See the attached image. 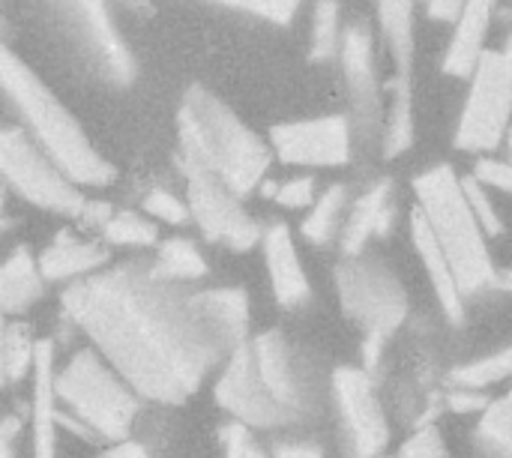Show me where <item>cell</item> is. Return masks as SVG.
<instances>
[{
  "mask_svg": "<svg viewBox=\"0 0 512 458\" xmlns=\"http://www.w3.org/2000/svg\"><path fill=\"white\" fill-rule=\"evenodd\" d=\"M63 312L141 399L180 405L234 351L204 312L201 291L123 264L75 279Z\"/></svg>",
  "mask_w": 512,
  "mask_h": 458,
  "instance_id": "cell-1",
  "label": "cell"
},
{
  "mask_svg": "<svg viewBox=\"0 0 512 458\" xmlns=\"http://www.w3.org/2000/svg\"><path fill=\"white\" fill-rule=\"evenodd\" d=\"M213 396L243 426L273 432L309 423L318 414L321 387L288 336L267 330L228 354Z\"/></svg>",
  "mask_w": 512,
  "mask_h": 458,
  "instance_id": "cell-2",
  "label": "cell"
},
{
  "mask_svg": "<svg viewBox=\"0 0 512 458\" xmlns=\"http://www.w3.org/2000/svg\"><path fill=\"white\" fill-rule=\"evenodd\" d=\"M180 159L222 177L237 195H249L261 186L273 147L264 144L219 96L204 87H189L180 111Z\"/></svg>",
  "mask_w": 512,
  "mask_h": 458,
  "instance_id": "cell-3",
  "label": "cell"
},
{
  "mask_svg": "<svg viewBox=\"0 0 512 458\" xmlns=\"http://www.w3.org/2000/svg\"><path fill=\"white\" fill-rule=\"evenodd\" d=\"M6 99L15 105L18 117L36 138V144L78 183V186H108L117 171L114 165L90 144L81 123L69 108L42 84V78L9 48L0 60Z\"/></svg>",
  "mask_w": 512,
  "mask_h": 458,
  "instance_id": "cell-4",
  "label": "cell"
},
{
  "mask_svg": "<svg viewBox=\"0 0 512 458\" xmlns=\"http://www.w3.org/2000/svg\"><path fill=\"white\" fill-rule=\"evenodd\" d=\"M414 195L417 210L426 216L432 234L438 237L441 249L447 252L456 270L462 294L474 297L489 285L501 282L486 246L489 231L471 207L465 177H459L450 165H432L423 174H417Z\"/></svg>",
  "mask_w": 512,
  "mask_h": 458,
  "instance_id": "cell-5",
  "label": "cell"
},
{
  "mask_svg": "<svg viewBox=\"0 0 512 458\" xmlns=\"http://www.w3.org/2000/svg\"><path fill=\"white\" fill-rule=\"evenodd\" d=\"M57 399L66 414L57 411V426H66L84 441L120 444L129 441L141 396L132 384L93 348L78 351L57 375Z\"/></svg>",
  "mask_w": 512,
  "mask_h": 458,
  "instance_id": "cell-6",
  "label": "cell"
},
{
  "mask_svg": "<svg viewBox=\"0 0 512 458\" xmlns=\"http://www.w3.org/2000/svg\"><path fill=\"white\" fill-rule=\"evenodd\" d=\"M336 291L345 315L363 330L366 369L378 363L384 342L402 327L408 315V294L387 264L369 255H345L336 267Z\"/></svg>",
  "mask_w": 512,
  "mask_h": 458,
  "instance_id": "cell-7",
  "label": "cell"
},
{
  "mask_svg": "<svg viewBox=\"0 0 512 458\" xmlns=\"http://www.w3.org/2000/svg\"><path fill=\"white\" fill-rule=\"evenodd\" d=\"M512 117V39L504 48H486L471 72V90L456 126V147L465 153H492L504 144Z\"/></svg>",
  "mask_w": 512,
  "mask_h": 458,
  "instance_id": "cell-8",
  "label": "cell"
},
{
  "mask_svg": "<svg viewBox=\"0 0 512 458\" xmlns=\"http://www.w3.org/2000/svg\"><path fill=\"white\" fill-rule=\"evenodd\" d=\"M0 165L6 186L15 189L27 204L78 219L87 198L78 192V183L36 144V138L18 126H6L0 135Z\"/></svg>",
  "mask_w": 512,
  "mask_h": 458,
  "instance_id": "cell-9",
  "label": "cell"
},
{
  "mask_svg": "<svg viewBox=\"0 0 512 458\" xmlns=\"http://www.w3.org/2000/svg\"><path fill=\"white\" fill-rule=\"evenodd\" d=\"M378 27L396 66L384 126V156L396 159L414 144V0H378Z\"/></svg>",
  "mask_w": 512,
  "mask_h": 458,
  "instance_id": "cell-10",
  "label": "cell"
},
{
  "mask_svg": "<svg viewBox=\"0 0 512 458\" xmlns=\"http://www.w3.org/2000/svg\"><path fill=\"white\" fill-rule=\"evenodd\" d=\"M183 171L189 177L186 201L192 219L210 243H222L231 252H249L264 240L261 222L246 213V207L240 204L243 195H237L222 177L195 165H183Z\"/></svg>",
  "mask_w": 512,
  "mask_h": 458,
  "instance_id": "cell-11",
  "label": "cell"
},
{
  "mask_svg": "<svg viewBox=\"0 0 512 458\" xmlns=\"http://www.w3.org/2000/svg\"><path fill=\"white\" fill-rule=\"evenodd\" d=\"M333 402L342 420L345 447L351 458H378L387 450L390 429L384 408L375 396L369 369L342 366L333 372Z\"/></svg>",
  "mask_w": 512,
  "mask_h": 458,
  "instance_id": "cell-12",
  "label": "cell"
},
{
  "mask_svg": "<svg viewBox=\"0 0 512 458\" xmlns=\"http://www.w3.org/2000/svg\"><path fill=\"white\" fill-rule=\"evenodd\" d=\"M63 15V24L75 33V42L93 60L102 78L111 84H129L135 78V60L126 48L105 0H51Z\"/></svg>",
  "mask_w": 512,
  "mask_h": 458,
  "instance_id": "cell-13",
  "label": "cell"
},
{
  "mask_svg": "<svg viewBox=\"0 0 512 458\" xmlns=\"http://www.w3.org/2000/svg\"><path fill=\"white\" fill-rule=\"evenodd\" d=\"M270 147L279 162L297 168H339L351 159V120L345 114L276 123Z\"/></svg>",
  "mask_w": 512,
  "mask_h": 458,
  "instance_id": "cell-14",
  "label": "cell"
},
{
  "mask_svg": "<svg viewBox=\"0 0 512 458\" xmlns=\"http://www.w3.org/2000/svg\"><path fill=\"white\" fill-rule=\"evenodd\" d=\"M339 63L360 129L366 135H375V129H381L384 120V105H381V81L375 66V39L366 24H354L345 30Z\"/></svg>",
  "mask_w": 512,
  "mask_h": 458,
  "instance_id": "cell-15",
  "label": "cell"
},
{
  "mask_svg": "<svg viewBox=\"0 0 512 458\" xmlns=\"http://www.w3.org/2000/svg\"><path fill=\"white\" fill-rule=\"evenodd\" d=\"M264 261H267V270H270V285H273V294H276V303L282 309H297L309 300L312 294V285L306 279V270H303V261L297 255V246H294V237L288 231L285 222H270L264 228Z\"/></svg>",
  "mask_w": 512,
  "mask_h": 458,
  "instance_id": "cell-16",
  "label": "cell"
},
{
  "mask_svg": "<svg viewBox=\"0 0 512 458\" xmlns=\"http://www.w3.org/2000/svg\"><path fill=\"white\" fill-rule=\"evenodd\" d=\"M411 240L417 246V255L423 261V270L438 294V303L444 309V315L453 321V324H462L465 321V294H462V285L456 279V270L447 258V252L441 249L438 237L432 234L426 216L420 210L411 213Z\"/></svg>",
  "mask_w": 512,
  "mask_h": 458,
  "instance_id": "cell-17",
  "label": "cell"
},
{
  "mask_svg": "<svg viewBox=\"0 0 512 458\" xmlns=\"http://www.w3.org/2000/svg\"><path fill=\"white\" fill-rule=\"evenodd\" d=\"M498 0H465L462 15L456 18V33L444 54V72L465 78L474 72L477 60L486 51V36L495 18Z\"/></svg>",
  "mask_w": 512,
  "mask_h": 458,
  "instance_id": "cell-18",
  "label": "cell"
},
{
  "mask_svg": "<svg viewBox=\"0 0 512 458\" xmlns=\"http://www.w3.org/2000/svg\"><path fill=\"white\" fill-rule=\"evenodd\" d=\"M57 375H54V345L39 339L33 363V458L57 456Z\"/></svg>",
  "mask_w": 512,
  "mask_h": 458,
  "instance_id": "cell-19",
  "label": "cell"
},
{
  "mask_svg": "<svg viewBox=\"0 0 512 458\" xmlns=\"http://www.w3.org/2000/svg\"><path fill=\"white\" fill-rule=\"evenodd\" d=\"M393 222V201H390V183L381 180L369 186L357 204L351 207L345 228H342V252L345 255H360L372 237H381L390 231Z\"/></svg>",
  "mask_w": 512,
  "mask_h": 458,
  "instance_id": "cell-20",
  "label": "cell"
},
{
  "mask_svg": "<svg viewBox=\"0 0 512 458\" xmlns=\"http://www.w3.org/2000/svg\"><path fill=\"white\" fill-rule=\"evenodd\" d=\"M108 264V249L99 243L78 240L69 231H60L54 243L39 255L42 276L48 282H63V279H84Z\"/></svg>",
  "mask_w": 512,
  "mask_h": 458,
  "instance_id": "cell-21",
  "label": "cell"
},
{
  "mask_svg": "<svg viewBox=\"0 0 512 458\" xmlns=\"http://www.w3.org/2000/svg\"><path fill=\"white\" fill-rule=\"evenodd\" d=\"M45 282L48 279L42 276V267H39V261H33L27 246L12 249V255L6 258V264L0 270L3 315H18V312H27L33 303H39Z\"/></svg>",
  "mask_w": 512,
  "mask_h": 458,
  "instance_id": "cell-22",
  "label": "cell"
},
{
  "mask_svg": "<svg viewBox=\"0 0 512 458\" xmlns=\"http://www.w3.org/2000/svg\"><path fill=\"white\" fill-rule=\"evenodd\" d=\"M345 201H348V189H345L342 183L327 186V189L315 198L309 216H306L303 225H300L303 237H306L309 243H315V246H327V243L336 237V231L345 228V219H342V216H345Z\"/></svg>",
  "mask_w": 512,
  "mask_h": 458,
  "instance_id": "cell-23",
  "label": "cell"
},
{
  "mask_svg": "<svg viewBox=\"0 0 512 458\" xmlns=\"http://www.w3.org/2000/svg\"><path fill=\"white\" fill-rule=\"evenodd\" d=\"M153 270L162 279L186 285V282H198V279L207 276V261H204V255L198 252V246L192 240L171 237V240L159 243L156 258H153Z\"/></svg>",
  "mask_w": 512,
  "mask_h": 458,
  "instance_id": "cell-24",
  "label": "cell"
},
{
  "mask_svg": "<svg viewBox=\"0 0 512 458\" xmlns=\"http://www.w3.org/2000/svg\"><path fill=\"white\" fill-rule=\"evenodd\" d=\"M474 447L477 458H512V390L483 411Z\"/></svg>",
  "mask_w": 512,
  "mask_h": 458,
  "instance_id": "cell-25",
  "label": "cell"
},
{
  "mask_svg": "<svg viewBox=\"0 0 512 458\" xmlns=\"http://www.w3.org/2000/svg\"><path fill=\"white\" fill-rule=\"evenodd\" d=\"M36 339L24 321H6L0 336V378L3 384L21 381L36 363Z\"/></svg>",
  "mask_w": 512,
  "mask_h": 458,
  "instance_id": "cell-26",
  "label": "cell"
},
{
  "mask_svg": "<svg viewBox=\"0 0 512 458\" xmlns=\"http://www.w3.org/2000/svg\"><path fill=\"white\" fill-rule=\"evenodd\" d=\"M342 15L336 0H318L312 12V39H309V54L312 60L324 63L339 57L342 48Z\"/></svg>",
  "mask_w": 512,
  "mask_h": 458,
  "instance_id": "cell-27",
  "label": "cell"
},
{
  "mask_svg": "<svg viewBox=\"0 0 512 458\" xmlns=\"http://www.w3.org/2000/svg\"><path fill=\"white\" fill-rule=\"evenodd\" d=\"M512 378V345L504 351H495L489 357L471 360L465 366H456L450 372V381L456 387H471V390H486L492 384H501Z\"/></svg>",
  "mask_w": 512,
  "mask_h": 458,
  "instance_id": "cell-28",
  "label": "cell"
},
{
  "mask_svg": "<svg viewBox=\"0 0 512 458\" xmlns=\"http://www.w3.org/2000/svg\"><path fill=\"white\" fill-rule=\"evenodd\" d=\"M102 237L108 246H135V249H150V246H159V228L132 213V210H120L114 213L105 228H102Z\"/></svg>",
  "mask_w": 512,
  "mask_h": 458,
  "instance_id": "cell-29",
  "label": "cell"
},
{
  "mask_svg": "<svg viewBox=\"0 0 512 458\" xmlns=\"http://www.w3.org/2000/svg\"><path fill=\"white\" fill-rule=\"evenodd\" d=\"M210 3L246 12V15H255V18H264L270 24H291L303 0H210Z\"/></svg>",
  "mask_w": 512,
  "mask_h": 458,
  "instance_id": "cell-30",
  "label": "cell"
},
{
  "mask_svg": "<svg viewBox=\"0 0 512 458\" xmlns=\"http://www.w3.org/2000/svg\"><path fill=\"white\" fill-rule=\"evenodd\" d=\"M144 210L156 219V222H168V225H183L192 219V210H189V201L177 198L174 192L162 189V186H153L147 195H144Z\"/></svg>",
  "mask_w": 512,
  "mask_h": 458,
  "instance_id": "cell-31",
  "label": "cell"
},
{
  "mask_svg": "<svg viewBox=\"0 0 512 458\" xmlns=\"http://www.w3.org/2000/svg\"><path fill=\"white\" fill-rule=\"evenodd\" d=\"M318 198V186H315V177L303 174V177H291L285 183L276 186V195L273 201L279 207H288V210H303V207H312Z\"/></svg>",
  "mask_w": 512,
  "mask_h": 458,
  "instance_id": "cell-32",
  "label": "cell"
},
{
  "mask_svg": "<svg viewBox=\"0 0 512 458\" xmlns=\"http://www.w3.org/2000/svg\"><path fill=\"white\" fill-rule=\"evenodd\" d=\"M465 192H468L471 207H474V213L480 216L483 228H486L489 234H498V231H501V216H498V210H495V204H492V198H489V192H486V183H483L477 174H474V177H465Z\"/></svg>",
  "mask_w": 512,
  "mask_h": 458,
  "instance_id": "cell-33",
  "label": "cell"
},
{
  "mask_svg": "<svg viewBox=\"0 0 512 458\" xmlns=\"http://www.w3.org/2000/svg\"><path fill=\"white\" fill-rule=\"evenodd\" d=\"M222 441H225V458H273L270 453H264L258 447V441L252 438L249 426H243L240 420L225 426Z\"/></svg>",
  "mask_w": 512,
  "mask_h": 458,
  "instance_id": "cell-34",
  "label": "cell"
},
{
  "mask_svg": "<svg viewBox=\"0 0 512 458\" xmlns=\"http://www.w3.org/2000/svg\"><path fill=\"white\" fill-rule=\"evenodd\" d=\"M399 458H450V453H447L438 429H423L402 447Z\"/></svg>",
  "mask_w": 512,
  "mask_h": 458,
  "instance_id": "cell-35",
  "label": "cell"
},
{
  "mask_svg": "<svg viewBox=\"0 0 512 458\" xmlns=\"http://www.w3.org/2000/svg\"><path fill=\"white\" fill-rule=\"evenodd\" d=\"M474 174L492 186V189H501L504 195H512V162H504V159H489L483 156L477 165H474Z\"/></svg>",
  "mask_w": 512,
  "mask_h": 458,
  "instance_id": "cell-36",
  "label": "cell"
},
{
  "mask_svg": "<svg viewBox=\"0 0 512 458\" xmlns=\"http://www.w3.org/2000/svg\"><path fill=\"white\" fill-rule=\"evenodd\" d=\"M492 402L483 396V390H471V387H456L453 393H447V408L456 414H480L486 411Z\"/></svg>",
  "mask_w": 512,
  "mask_h": 458,
  "instance_id": "cell-37",
  "label": "cell"
},
{
  "mask_svg": "<svg viewBox=\"0 0 512 458\" xmlns=\"http://www.w3.org/2000/svg\"><path fill=\"white\" fill-rule=\"evenodd\" d=\"M273 458H324V450L312 441H279L273 450Z\"/></svg>",
  "mask_w": 512,
  "mask_h": 458,
  "instance_id": "cell-38",
  "label": "cell"
},
{
  "mask_svg": "<svg viewBox=\"0 0 512 458\" xmlns=\"http://www.w3.org/2000/svg\"><path fill=\"white\" fill-rule=\"evenodd\" d=\"M465 0H429V15L435 21H456L462 15Z\"/></svg>",
  "mask_w": 512,
  "mask_h": 458,
  "instance_id": "cell-39",
  "label": "cell"
},
{
  "mask_svg": "<svg viewBox=\"0 0 512 458\" xmlns=\"http://www.w3.org/2000/svg\"><path fill=\"white\" fill-rule=\"evenodd\" d=\"M111 216H114V210H111L108 204H102V201H99V204H96V201H87L78 219H84L87 225H99V228H105V222H108Z\"/></svg>",
  "mask_w": 512,
  "mask_h": 458,
  "instance_id": "cell-40",
  "label": "cell"
},
{
  "mask_svg": "<svg viewBox=\"0 0 512 458\" xmlns=\"http://www.w3.org/2000/svg\"><path fill=\"white\" fill-rule=\"evenodd\" d=\"M102 458H150V453L141 444H135V441H120V444H114Z\"/></svg>",
  "mask_w": 512,
  "mask_h": 458,
  "instance_id": "cell-41",
  "label": "cell"
},
{
  "mask_svg": "<svg viewBox=\"0 0 512 458\" xmlns=\"http://www.w3.org/2000/svg\"><path fill=\"white\" fill-rule=\"evenodd\" d=\"M15 432H18V420L15 417H6L3 420V429H0V458H15V450H12Z\"/></svg>",
  "mask_w": 512,
  "mask_h": 458,
  "instance_id": "cell-42",
  "label": "cell"
},
{
  "mask_svg": "<svg viewBox=\"0 0 512 458\" xmlns=\"http://www.w3.org/2000/svg\"><path fill=\"white\" fill-rule=\"evenodd\" d=\"M498 285H501V288H507V291H512V270L501 276V282H498Z\"/></svg>",
  "mask_w": 512,
  "mask_h": 458,
  "instance_id": "cell-43",
  "label": "cell"
},
{
  "mask_svg": "<svg viewBox=\"0 0 512 458\" xmlns=\"http://www.w3.org/2000/svg\"><path fill=\"white\" fill-rule=\"evenodd\" d=\"M507 150H510V162H512V129L507 132Z\"/></svg>",
  "mask_w": 512,
  "mask_h": 458,
  "instance_id": "cell-44",
  "label": "cell"
},
{
  "mask_svg": "<svg viewBox=\"0 0 512 458\" xmlns=\"http://www.w3.org/2000/svg\"><path fill=\"white\" fill-rule=\"evenodd\" d=\"M129 3H135V6H144V0H129Z\"/></svg>",
  "mask_w": 512,
  "mask_h": 458,
  "instance_id": "cell-45",
  "label": "cell"
}]
</instances>
